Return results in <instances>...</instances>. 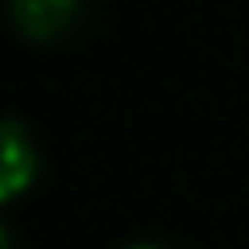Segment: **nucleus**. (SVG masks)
I'll list each match as a JSON object with an SVG mask.
<instances>
[{
  "label": "nucleus",
  "mask_w": 249,
  "mask_h": 249,
  "mask_svg": "<svg viewBox=\"0 0 249 249\" xmlns=\"http://www.w3.org/2000/svg\"><path fill=\"white\" fill-rule=\"evenodd\" d=\"M0 249H9V241H4V229H0Z\"/></svg>",
  "instance_id": "3"
},
{
  "label": "nucleus",
  "mask_w": 249,
  "mask_h": 249,
  "mask_svg": "<svg viewBox=\"0 0 249 249\" xmlns=\"http://www.w3.org/2000/svg\"><path fill=\"white\" fill-rule=\"evenodd\" d=\"M34 178V145L17 124L0 121V199L17 196Z\"/></svg>",
  "instance_id": "1"
},
{
  "label": "nucleus",
  "mask_w": 249,
  "mask_h": 249,
  "mask_svg": "<svg viewBox=\"0 0 249 249\" xmlns=\"http://www.w3.org/2000/svg\"><path fill=\"white\" fill-rule=\"evenodd\" d=\"M13 9H17V21L29 34H54L71 21L75 0H13Z\"/></svg>",
  "instance_id": "2"
}]
</instances>
